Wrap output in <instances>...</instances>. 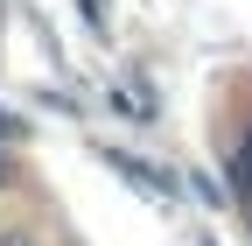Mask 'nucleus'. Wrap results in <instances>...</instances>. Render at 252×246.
I'll return each mask as SVG.
<instances>
[{
  "label": "nucleus",
  "instance_id": "1",
  "mask_svg": "<svg viewBox=\"0 0 252 246\" xmlns=\"http://www.w3.org/2000/svg\"><path fill=\"white\" fill-rule=\"evenodd\" d=\"M0 246H42V239H35V232H14V225H7V232H0Z\"/></svg>",
  "mask_w": 252,
  "mask_h": 246
},
{
  "label": "nucleus",
  "instance_id": "3",
  "mask_svg": "<svg viewBox=\"0 0 252 246\" xmlns=\"http://www.w3.org/2000/svg\"><path fill=\"white\" fill-rule=\"evenodd\" d=\"M0 183H7V162H0Z\"/></svg>",
  "mask_w": 252,
  "mask_h": 246
},
{
  "label": "nucleus",
  "instance_id": "2",
  "mask_svg": "<svg viewBox=\"0 0 252 246\" xmlns=\"http://www.w3.org/2000/svg\"><path fill=\"white\" fill-rule=\"evenodd\" d=\"M7 134H14V120H7V106H0V141H7Z\"/></svg>",
  "mask_w": 252,
  "mask_h": 246
}]
</instances>
